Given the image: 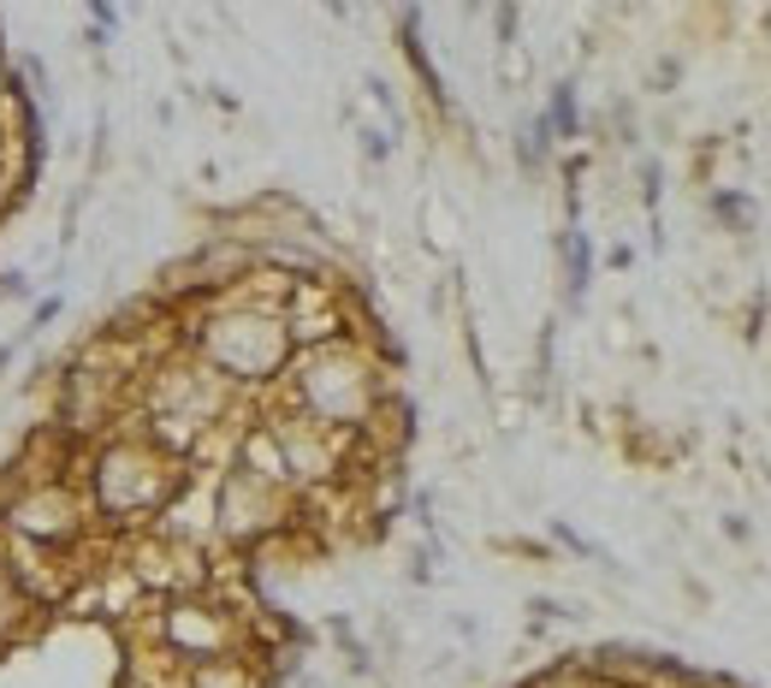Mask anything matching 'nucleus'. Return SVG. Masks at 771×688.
Segmentation results:
<instances>
[{
    "label": "nucleus",
    "mask_w": 771,
    "mask_h": 688,
    "mask_svg": "<svg viewBox=\"0 0 771 688\" xmlns=\"http://www.w3.org/2000/svg\"><path fill=\"white\" fill-rule=\"evenodd\" d=\"M78 480H83V498H90V510H95V528L131 535V528L154 523V516L173 505V493L191 480V463L166 457L161 445H149L131 422H119L78 452Z\"/></svg>",
    "instance_id": "f257e3e1"
},
{
    "label": "nucleus",
    "mask_w": 771,
    "mask_h": 688,
    "mask_svg": "<svg viewBox=\"0 0 771 688\" xmlns=\"http://www.w3.org/2000/svg\"><path fill=\"white\" fill-rule=\"evenodd\" d=\"M184 351L196 363H209L220 381H232L237 392H267L273 381H285L297 344L285 333V315L273 303H255L244 291H220L184 308Z\"/></svg>",
    "instance_id": "f03ea898"
},
{
    "label": "nucleus",
    "mask_w": 771,
    "mask_h": 688,
    "mask_svg": "<svg viewBox=\"0 0 771 688\" xmlns=\"http://www.w3.org/2000/svg\"><path fill=\"white\" fill-rule=\"evenodd\" d=\"M280 386H285L291 409H303V416L327 422L338 434H356V439L368 434V422L381 416V404H386L381 363H374L356 338H327V344L297 351Z\"/></svg>",
    "instance_id": "7ed1b4c3"
},
{
    "label": "nucleus",
    "mask_w": 771,
    "mask_h": 688,
    "mask_svg": "<svg viewBox=\"0 0 771 688\" xmlns=\"http://www.w3.org/2000/svg\"><path fill=\"white\" fill-rule=\"evenodd\" d=\"M0 535H19L30 546L65 558H101L108 540L95 528V510L83 498L78 475H37V480H12L0 493Z\"/></svg>",
    "instance_id": "20e7f679"
},
{
    "label": "nucleus",
    "mask_w": 771,
    "mask_h": 688,
    "mask_svg": "<svg viewBox=\"0 0 771 688\" xmlns=\"http://www.w3.org/2000/svg\"><path fill=\"white\" fill-rule=\"evenodd\" d=\"M143 635L161 641L179 665H209V659H226V652H250V624L214 588L149 599Z\"/></svg>",
    "instance_id": "39448f33"
},
{
    "label": "nucleus",
    "mask_w": 771,
    "mask_h": 688,
    "mask_svg": "<svg viewBox=\"0 0 771 688\" xmlns=\"http://www.w3.org/2000/svg\"><path fill=\"white\" fill-rule=\"evenodd\" d=\"M291 528H297V493L291 487H273V480L237 469V463L214 475V540L250 553V546L291 535Z\"/></svg>",
    "instance_id": "423d86ee"
},
{
    "label": "nucleus",
    "mask_w": 771,
    "mask_h": 688,
    "mask_svg": "<svg viewBox=\"0 0 771 688\" xmlns=\"http://www.w3.org/2000/svg\"><path fill=\"white\" fill-rule=\"evenodd\" d=\"M42 624H48V606L24 588L19 576H12V564L0 558V652L19 647V641H30V635H37Z\"/></svg>",
    "instance_id": "0eeeda50"
},
{
    "label": "nucleus",
    "mask_w": 771,
    "mask_h": 688,
    "mask_svg": "<svg viewBox=\"0 0 771 688\" xmlns=\"http://www.w3.org/2000/svg\"><path fill=\"white\" fill-rule=\"evenodd\" d=\"M179 688H262V670L250 665V652H226V659L209 665H184Z\"/></svg>",
    "instance_id": "6e6552de"
},
{
    "label": "nucleus",
    "mask_w": 771,
    "mask_h": 688,
    "mask_svg": "<svg viewBox=\"0 0 771 688\" xmlns=\"http://www.w3.org/2000/svg\"><path fill=\"white\" fill-rule=\"evenodd\" d=\"M30 291H37V285H30L24 267H0V308H7V303H30Z\"/></svg>",
    "instance_id": "1a4fd4ad"
},
{
    "label": "nucleus",
    "mask_w": 771,
    "mask_h": 688,
    "mask_svg": "<svg viewBox=\"0 0 771 688\" xmlns=\"http://www.w3.org/2000/svg\"><path fill=\"white\" fill-rule=\"evenodd\" d=\"M12 136H24V119H19V95L0 101V143H12Z\"/></svg>",
    "instance_id": "9d476101"
},
{
    "label": "nucleus",
    "mask_w": 771,
    "mask_h": 688,
    "mask_svg": "<svg viewBox=\"0 0 771 688\" xmlns=\"http://www.w3.org/2000/svg\"><path fill=\"white\" fill-rule=\"evenodd\" d=\"M60 308H65V297H42L37 308H30V333H42V326H54V321H60Z\"/></svg>",
    "instance_id": "9b49d317"
},
{
    "label": "nucleus",
    "mask_w": 771,
    "mask_h": 688,
    "mask_svg": "<svg viewBox=\"0 0 771 688\" xmlns=\"http://www.w3.org/2000/svg\"><path fill=\"white\" fill-rule=\"evenodd\" d=\"M12 95H19V72H12L7 48H0V101H12Z\"/></svg>",
    "instance_id": "f8f14e48"
},
{
    "label": "nucleus",
    "mask_w": 771,
    "mask_h": 688,
    "mask_svg": "<svg viewBox=\"0 0 771 688\" xmlns=\"http://www.w3.org/2000/svg\"><path fill=\"white\" fill-rule=\"evenodd\" d=\"M12 368V344H0V374H7Z\"/></svg>",
    "instance_id": "ddd939ff"
}]
</instances>
